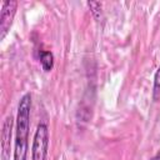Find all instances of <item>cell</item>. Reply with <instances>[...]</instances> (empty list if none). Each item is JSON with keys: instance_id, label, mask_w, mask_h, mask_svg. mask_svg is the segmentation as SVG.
<instances>
[{"instance_id": "4", "label": "cell", "mask_w": 160, "mask_h": 160, "mask_svg": "<svg viewBox=\"0 0 160 160\" xmlns=\"http://www.w3.org/2000/svg\"><path fill=\"white\" fill-rule=\"evenodd\" d=\"M11 126H12V118L11 115L6 116L2 124V132H1V148H2V158L6 160V154L10 150V138H11Z\"/></svg>"}, {"instance_id": "6", "label": "cell", "mask_w": 160, "mask_h": 160, "mask_svg": "<svg viewBox=\"0 0 160 160\" xmlns=\"http://www.w3.org/2000/svg\"><path fill=\"white\" fill-rule=\"evenodd\" d=\"M152 99L155 101L160 100V65L154 76V88H152Z\"/></svg>"}, {"instance_id": "3", "label": "cell", "mask_w": 160, "mask_h": 160, "mask_svg": "<svg viewBox=\"0 0 160 160\" xmlns=\"http://www.w3.org/2000/svg\"><path fill=\"white\" fill-rule=\"evenodd\" d=\"M18 8V1L10 0L4 1L1 6V15H0V40H4L8 35L10 26L12 24V19L15 16Z\"/></svg>"}, {"instance_id": "1", "label": "cell", "mask_w": 160, "mask_h": 160, "mask_svg": "<svg viewBox=\"0 0 160 160\" xmlns=\"http://www.w3.org/2000/svg\"><path fill=\"white\" fill-rule=\"evenodd\" d=\"M31 95L24 94L18 105L16 132L14 145V160H26L29 150V129H30Z\"/></svg>"}, {"instance_id": "2", "label": "cell", "mask_w": 160, "mask_h": 160, "mask_svg": "<svg viewBox=\"0 0 160 160\" xmlns=\"http://www.w3.org/2000/svg\"><path fill=\"white\" fill-rule=\"evenodd\" d=\"M49 146V129L46 124L41 122L38 125L32 146H31V160H46Z\"/></svg>"}, {"instance_id": "5", "label": "cell", "mask_w": 160, "mask_h": 160, "mask_svg": "<svg viewBox=\"0 0 160 160\" xmlns=\"http://www.w3.org/2000/svg\"><path fill=\"white\" fill-rule=\"evenodd\" d=\"M39 59H40V62H41V66L45 71H50L54 66V56L50 51H45V50H41L39 52Z\"/></svg>"}, {"instance_id": "7", "label": "cell", "mask_w": 160, "mask_h": 160, "mask_svg": "<svg viewBox=\"0 0 160 160\" xmlns=\"http://www.w3.org/2000/svg\"><path fill=\"white\" fill-rule=\"evenodd\" d=\"M151 160H160V150H159V151H158V152L151 158Z\"/></svg>"}]
</instances>
